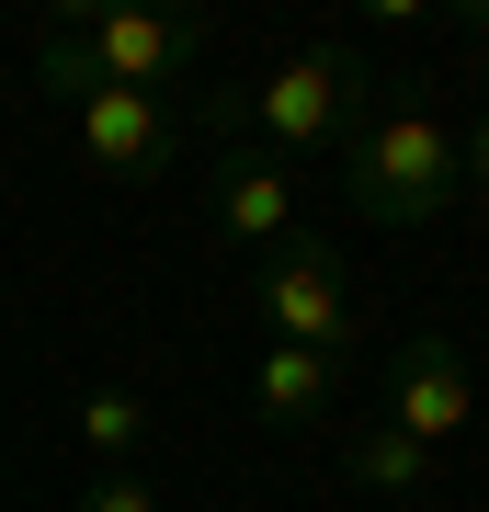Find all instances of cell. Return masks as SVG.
Instances as JSON below:
<instances>
[{
	"label": "cell",
	"mask_w": 489,
	"mask_h": 512,
	"mask_svg": "<svg viewBox=\"0 0 489 512\" xmlns=\"http://www.w3.org/2000/svg\"><path fill=\"white\" fill-rule=\"evenodd\" d=\"M251 308L273 342H296V353H342L364 342V308H353V274H342V251H330L319 228H296L285 251H262V274H251Z\"/></svg>",
	"instance_id": "obj_4"
},
{
	"label": "cell",
	"mask_w": 489,
	"mask_h": 512,
	"mask_svg": "<svg viewBox=\"0 0 489 512\" xmlns=\"http://www.w3.org/2000/svg\"><path fill=\"white\" fill-rule=\"evenodd\" d=\"M387 433H410L421 456H444V444H467V421H478V365L444 342V330H410L399 353H387Z\"/></svg>",
	"instance_id": "obj_6"
},
{
	"label": "cell",
	"mask_w": 489,
	"mask_h": 512,
	"mask_svg": "<svg viewBox=\"0 0 489 512\" xmlns=\"http://www.w3.org/2000/svg\"><path fill=\"white\" fill-rule=\"evenodd\" d=\"M467 23H478V35H489V12H467Z\"/></svg>",
	"instance_id": "obj_13"
},
{
	"label": "cell",
	"mask_w": 489,
	"mask_h": 512,
	"mask_svg": "<svg viewBox=\"0 0 489 512\" xmlns=\"http://www.w3.org/2000/svg\"><path fill=\"white\" fill-rule=\"evenodd\" d=\"M330 399H342V365H330V353H296V342L251 353V421L262 433H319Z\"/></svg>",
	"instance_id": "obj_8"
},
{
	"label": "cell",
	"mask_w": 489,
	"mask_h": 512,
	"mask_svg": "<svg viewBox=\"0 0 489 512\" xmlns=\"http://www.w3.org/2000/svg\"><path fill=\"white\" fill-rule=\"evenodd\" d=\"M217 57V35H205L194 12H126V0H57L46 35H35V80L57 103L80 92H182V80Z\"/></svg>",
	"instance_id": "obj_1"
},
{
	"label": "cell",
	"mask_w": 489,
	"mask_h": 512,
	"mask_svg": "<svg viewBox=\"0 0 489 512\" xmlns=\"http://www.w3.org/2000/svg\"><path fill=\"white\" fill-rule=\"evenodd\" d=\"M342 478L364 501H433V478H444V456H421L410 433H387V421H364V433L342 444Z\"/></svg>",
	"instance_id": "obj_9"
},
{
	"label": "cell",
	"mask_w": 489,
	"mask_h": 512,
	"mask_svg": "<svg viewBox=\"0 0 489 512\" xmlns=\"http://www.w3.org/2000/svg\"><path fill=\"white\" fill-rule=\"evenodd\" d=\"M205 217H217V239H239V251H285V239L308 228V183H296L285 148H262V137H217Z\"/></svg>",
	"instance_id": "obj_5"
},
{
	"label": "cell",
	"mask_w": 489,
	"mask_h": 512,
	"mask_svg": "<svg viewBox=\"0 0 489 512\" xmlns=\"http://www.w3.org/2000/svg\"><path fill=\"white\" fill-rule=\"evenodd\" d=\"M148 444V399L137 387H80V456L91 467H137Z\"/></svg>",
	"instance_id": "obj_10"
},
{
	"label": "cell",
	"mask_w": 489,
	"mask_h": 512,
	"mask_svg": "<svg viewBox=\"0 0 489 512\" xmlns=\"http://www.w3.org/2000/svg\"><path fill=\"white\" fill-rule=\"evenodd\" d=\"M69 137H80V160L103 171V183H160V171L182 160V114L160 92H80Z\"/></svg>",
	"instance_id": "obj_7"
},
{
	"label": "cell",
	"mask_w": 489,
	"mask_h": 512,
	"mask_svg": "<svg viewBox=\"0 0 489 512\" xmlns=\"http://www.w3.org/2000/svg\"><path fill=\"white\" fill-rule=\"evenodd\" d=\"M342 160V205L364 228H433L467 205V171H455V126L433 103H376L364 126L330 148Z\"/></svg>",
	"instance_id": "obj_2"
},
{
	"label": "cell",
	"mask_w": 489,
	"mask_h": 512,
	"mask_svg": "<svg viewBox=\"0 0 489 512\" xmlns=\"http://www.w3.org/2000/svg\"><path fill=\"white\" fill-rule=\"evenodd\" d=\"M228 114H239L262 148L308 160V148H342L364 114H376V69H364L353 46H330V35H319V46H285V57H273V69H262Z\"/></svg>",
	"instance_id": "obj_3"
},
{
	"label": "cell",
	"mask_w": 489,
	"mask_h": 512,
	"mask_svg": "<svg viewBox=\"0 0 489 512\" xmlns=\"http://www.w3.org/2000/svg\"><path fill=\"white\" fill-rule=\"evenodd\" d=\"M80 512H160V490H148L137 467H91L80 478Z\"/></svg>",
	"instance_id": "obj_11"
},
{
	"label": "cell",
	"mask_w": 489,
	"mask_h": 512,
	"mask_svg": "<svg viewBox=\"0 0 489 512\" xmlns=\"http://www.w3.org/2000/svg\"><path fill=\"white\" fill-rule=\"evenodd\" d=\"M455 171H467V205H489V114L455 137Z\"/></svg>",
	"instance_id": "obj_12"
}]
</instances>
